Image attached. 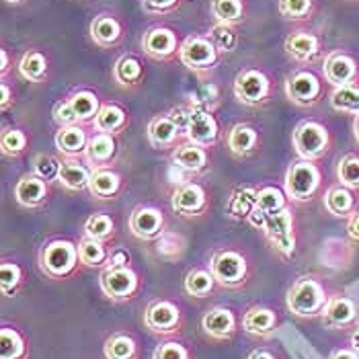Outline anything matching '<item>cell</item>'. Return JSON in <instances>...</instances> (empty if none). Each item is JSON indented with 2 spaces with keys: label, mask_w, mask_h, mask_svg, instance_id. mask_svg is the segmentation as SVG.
Listing matches in <instances>:
<instances>
[{
  "label": "cell",
  "mask_w": 359,
  "mask_h": 359,
  "mask_svg": "<svg viewBox=\"0 0 359 359\" xmlns=\"http://www.w3.org/2000/svg\"><path fill=\"white\" fill-rule=\"evenodd\" d=\"M121 189V179L115 170L107 166H99L90 172V183L88 191L95 195L97 199H113Z\"/></svg>",
  "instance_id": "26"
},
{
  "label": "cell",
  "mask_w": 359,
  "mask_h": 359,
  "mask_svg": "<svg viewBox=\"0 0 359 359\" xmlns=\"http://www.w3.org/2000/svg\"><path fill=\"white\" fill-rule=\"evenodd\" d=\"M353 134H355V140L359 142V115L355 117V121H353Z\"/></svg>",
  "instance_id": "60"
},
{
  "label": "cell",
  "mask_w": 359,
  "mask_h": 359,
  "mask_svg": "<svg viewBox=\"0 0 359 359\" xmlns=\"http://www.w3.org/2000/svg\"><path fill=\"white\" fill-rule=\"evenodd\" d=\"M144 325L156 334H172L183 325V312L170 300H154L144 312Z\"/></svg>",
  "instance_id": "11"
},
{
  "label": "cell",
  "mask_w": 359,
  "mask_h": 359,
  "mask_svg": "<svg viewBox=\"0 0 359 359\" xmlns=\"http://www.w3.org/2000/svg\"><path fill=\"white\" fill-rule=\"evenodd\" d=\"M216 277L212 271H208V269H191L187 277H185V283H183V287H185V292L191 296V298H208L212 292H214V287H216Z\"/></svg>",
  "instance_id": "38"
},
{
  "label": "cell",
  "mask_w": 359,
  "mask_h": 359,
  "mask_svg": "<svg viewBox=\"0 0 359 359\" xmlns=\"http://www.w3.org/2000/svg\"><path fill=\"white\" fill-rule=\"evenodd\" d=\"M179 134H181V126L170 115H156L148 123V140L152 148H158V150L175 148Z\"/></svg>",
  "instance_id": "19"
},
{
  "label": "cell",
  "mask_w": 359,
  "mask_h": 359,
  "mask_svg": "<svg viewBox=\"0 0 359 359\" xmlns=\"http://www.w3.org/2000/svg\"><path fill=\"white\" fill-rule=\"evenodd\" d=\"M109 255L111 250H107L105 243L95 241L84 236L83 241L79 243V257L84 267H107L109 265Z\"/></svg>",
  "instance_id": "36"
},
{
  "label": "cell",
  "mask_w": 359,
  "mask_h": 359,
  "mask_svg": "<svg viewBox=\"0 0 359 359\" xmlns=\"http://www.w3.org/2000/svg\"><path fill=\"white\" fill-rule=\"evenodd\" d=\"M271 90V83L263 70L245 68L234 79V97L249 107H257L267 101Z\"/></svg>",
  "instance_id": "9"
},
{
  "label": "cell",
  "mask_w": 359,
  "mask_h": 359,
  "mask_svg": "<svg viewBox=\"0 0 359 359\" xmlns=\"http://www.w3.org/2000/svg\"><path fill=\"white\" fill-rule=\"evenodd\" d=\"M179 60L185 68L201 72V70H210L216 66L218 62V48L214 46V41L210 37H201V35H191L187 37L181 48H179Z\"/></svg>",
  "instance_id": "8"
},
{
  "label": "cell",
  "mask_w": 359,
  "mask_h": 359,
  "mask_svg": "<svg viewBox=\"0 0 359 359\" xmlns=\"http://www.w3.org/2000/svg\"><path fill=\"white\" fill-rule=\"evenodd\" d=\"M29 345L17 329L4 327L0 331V359H27Z\"/></svg>",
  "instance_id": "34"
},
{
  "label": "cell",
  "mask_w": 359,
  "mask_h": 359,
  "mask_svg": "<svg viewBox=\"0 0 359 359\" xmlns=\"http://www.w3.org/2000/svg\"><path fill=\"white\" fill-rule=\"evenodd\" d=\"M320 50V41L314 33L296 31L285 37V52L298 62H310Z\"/></svg>",
  "instance_id": "23"
},
{
  "label": "cell",
  "mask_w": 359,
  "mask_h": 359,
  "mask_svg": "<svg viewBox=\"0 0 359 359\" xmlns=\"http://www.w3.org/2000/svg\"><path fill=\"white\" fill-rule=\"evenodd\" d=\"M50 197V185L48 181H43L41 177H37L35 172L31 175H23L17 185H15V199L19 205L23 208H41Z\"/></svg>",
  "instance_id": "16"
},
{
  "label": "cell",
  "mask_w": 359,
  "mask_h": 359,
  "mask_svg": "<svg viewBox=\"0 0 359 359\" xmlns=\"http://www.w3.org/2000/svg\"><path fill=\"white\" fill-rule=\"evenodd\" d=\"M101 290L103 294L113 302H128L134 300L140 292L138 273L128 265V267H113L107 265L101 273Z\"/></svg>",
  "instance_id": "7"
},
{
  "label": "cell",
  "mask_w": 359,
  "mask_h": 359,
  "mask_svg": "<svg viewBox=\"0 0 359 359\" xmlns=\"http://www.w3.org/2000/svg\"><path fill=\"white\" fill-rule=\"evenodd\" d=\"M90 37L99 48H111L121 37V23L111 15H99L90 23Z\"/></svg>",
  "instance_id": "29"
},
{
  "label": "cell",
  "mask_w": 359,
  "mask_h": 359,
  "mask_svg": "<svg viewBox=\"0 0 359 359\" xmlns=\"http://www.w3.org/2000/svg\"><path fill=\"white\" fill-rule=\"evenodd\" d=\"M170 158H172L175 165L179 166V168H183V170H187V172H201L208 166V152H205V148H201L197 144H191V142L177 146L172 150Z\"/></svg>",
  "instance_id": "28"
},
{
  "label": "cell",
  "mask_w": 359,
  "mask_h": 359,
  "mask_svg": "<svg viewBox=\"0 0 359 359\" xmlns=\"http://www.w3.org/2000/svg\"><path fill=\"white\" fill-rule=\"evenodd\" d=\"M115 232V224L107 214H93L88 220L84 222V236L95 238V241H109Z\"/></svg>",
  "instance_id": "42"
},
{
  "label": "cell",
  "mask_w": 359,
  "mask_h": 359,
  "mask_svg": "<svg viewBox=\"0 0 359 359\" xmlns=\"http://www.w3.org/2000/svg\"><path fill=\"white\" fill-rule=\"evenodd\" d=\"M243 329L252 337H269L277 329V314L271 308L252 306L243 316Z\"/></svg>",
  "instance_id": "21"
},
{
  "label": "cell",
  "mask_w": 359,
  "mask_h": 359,
  "mask_svg": "<svg viewBox=\"0 0 359 359\" xmlns=\"http://www.w3.org/2000/svg\"><path fill=\"white\" fill-rule=\"evenodd\" d=\"M255 199H257V191L255 189H241L232 195L228 210L232 218H249L255 210Z\"/></svg>",
  "instance_id": "44"
},
{
  "label": "cell",
  "mask_w": 359,
  "mask_h": 359,
  "mask_svg": "<svg viewBox=\"0 0 359 359\" xmlns=\"http://www.w3.org/2000/svg\"><path fill=\"white\" fill-rule=\"evenodd\" d=\"M210 271L214 273L222 287H241L249 279V261L243 252L232 249H222L212 257Z\"/></svg>",
  "instance_id": "6"
},
{
  "label": "cell",
  "mask_w": 359,
  "mask_h": 359,
  "mask_svg": "<svg viewBox=\"0 0 359 359\" xmlns=\"http://www.w3.org/2000/svg\"><path fill=\"white\" fill-rule=\"evenodd\" d=\"M177 4L179 0H142V6L146 13H168Z\"/></svg>",
  "instance_id": "52"
},
{
  "label": "cell",
  "mask_w": 359,
  "mask_h": 359,
  "mask_svg": "<svg viewBox=\"0 0 359 359\" xmlns=\"http://www.w3.org/2000/svg\"><path fill=\"white\" fill-rule=\"evenodd\" d=\"M331 107L341 113H349V115H359V86L355 84H347V86H339L334 88L331 95Z\"/></svg>",
  "instance_id": "40"
},
{
  "label": "cell",
  "mask_w": 359,
  "mask_h": 359,
  "mask_svg": "<svg viewBox=\"0 0 359 359\" xmlns=\"http://www.w3.org/2000/svg\"><path fill=\"white\" fill-rule=\"evenodd\" d=\"M212 15L218 23L236 25L245 19V4L243 0H212Z\"/></svg>",
  "instance_id": "41"
},
{
  "label": "cell",
  "mask_w": 359,
  "mask_h": 359,
  "mask_svg": "<svg viewBox=\"0 0 359 359\" xmlns=\"http://www.w3.org/2000/svg\"><path fill=\"white\" fill-rule=\"evenodd\" d=\"M19 72L29 83H43L48 76V60L41 52L31 50L21 57L19 62Z\"/></svg>",
  "instance_id": "39"
},
{
  "label": "cell",
  "mask_w": 359,
  "mask_h": 359,
  "mask_svg": "<svg viewBox=\"0 0 359 359\" xmlns=\"http://www.w3.org/2000/svg\"><path fill=\"white\" fill-rule=\"evenodd\" d=\"M86 144H88V138L81 126L60 128L55 134V148L68 158L81 156L83 152H86Z\"/></svg>",
  "instance_id": "27"
},
{
  "label": "cell",
  "mask_w": 359,
  "mask_h": 359,
  "mask_svg": "<svg viewBox=\"0 0 359 359\" xmlns=\"http://www.w3.org/2000/svg\"><path fill=\"white\" fill-rule=\"evenodd\" d=\"M0 148H2V154L4 156L17 158L27 148V136H25V132H21V130H6L2 134V140H0Z\"/></svg>",
  "instance_id": "48"
},
{
  "label": "cell",
  "mask_w": 359,
  "mask_h": 359,
  "mask_svg": "<svg viewBox=\"0 0 359 359\" xmlns=\"http://www.w3.org/2000/svg\"><path fill=\"white\" fill-rule=\"evenodd\" d=\"M201 329L214 341H228L236 332V316L230 308H212L203 314Z\"/></svg>",
  "instance_id": "17"
},
{
  "label": "cell",
  "mask_w": 359,
  "mask_h": 359,
  "mask_svg": "<svg viewBox=\"0 0 359 359\" xmlns=\"http://www.w3.org/2000/svg\"><path fill=\"white\" fill-rule=\"evenodd\" d=\"M177 35L172 29L152 27L142 37V50L154 60H168L175 52H179Z\"/></svg>",
  "instance_id": "18"
},
{
  "label": "cell",
  "mask_w": 359,
  "mask_h": 359,
  "mask_svg": "<svg viewBox=\"0 0 359 359\" xmlns=\"http://www.w3.org/2000/svg\"><path fill=\"white\" fill-rule=\"evenodd\" d=\"M329 359H359V353L355 349H337Z\"/></svg>",
  "instance_id": "54"
},
{
  "label": "cell",
  "mask_w": 359,
  "mask_h": 359,
  "mask_svg": "<svg viewBox=\"0 0 359 359\" xmlns=\"http://www.w3.org/2000/svg\"><path fill=\"white\" fill-rule=\"evenodd\" d=\"M152 359H191V353L179 341H165L154 349Z\"/></svg>",
  "instance_id": "50"
},
{
  "label": "cell",
  "mask_w": 359,
  "mask_h": 359,
  "mask_svg": "<svg viewBox=\"0 0 359 359\" xmlns=\"http://www.w3.org/2000/svg\"><path fill=\"white\" fill-rule=\"evenodd\" d=\"M320 187V168L312 161H298L285 172V195L296 203L310 201Z\"/></svg>",
  "instance_id": "5"
},
{
  "label": "cell",
  "mask_w": 359,
  "mask_h": 359,
  "mask_svg": "<svg viewBox=\"0 0 359 359\" xmlns=\"http://www.w3.org/2000/svg\"><path fill=\"white\" fill-rule=\"evenodd\" d=\"M323 93L320 79L310 70H298L285 81V95L298 107H312Z\"/></svg>",
  "instance_id": "12"
},
{
  "label": "cell",
  "mask_w": 359,
  "mask_h": 359,
  "mask_svg": "<svg viewBox=\"0 0 359 359\" xmlns=\"http://www.w3.org/2000/svg\"><path fill=\"white\" fill-rule=\"evenodd\" d=\"M210 39L214 41L218 52H224V54H232L238 43L236 31L232 29V25H224V23H218L210 29Z\"/></svg>",
  "instance_id": "46"
},
{
  "label": "cell",
  "mask_w": 359,
  "mask_h": 359,
  "mask_svg": "<svg viewBox=\"0 0 359 359\" xmlns=\"http://www.w3.org/2000/svg\"><path fill=\"white\" fill-rule=\"evenodd\" d=\"M351 349H355L359 353V329L351 334Z\"/></svg>",
  "instance_id": "59"
},
{
  "label": "cell",
  "mask_w": 359,
  "mask_h": 359,
  "mask_svg": "<svg viewBox=\"0 0 359 359\" xmlns=\"http://www.w3.org/2000/svg\"><path fill=\"white\" fill-rule=\"evenodd\" d=\"M86 158L97 166H107L109 163H113L115 154H117V142L111 134H105V132H97L93 138L88 140L86 144Z\"/></svg>",
  "instance_id": "25"
},
{
  "label": "cell",
  "mask_w": 359,
  "mask_h": 359,
  "mask_svg": "<svg viewBox=\"0 0 359 359\" xmlns=\"http://www.w3.org/2000/svg\"><path fill=\"white\" fill-rule=\"evenodd\" d=\"M226 144H228V150L236 156H249L257 150L259 146V134L252 126H247V123H236L230 128L228 132V138H226Z\"/></svg>",
  "instance_id": "24"
},
{
  "label": "cell",
  "mask_w": 359,
  "mask_h": 359,
  "mask_svg": "<svg viewBox=\"0 0 359 359\" xmlns=\"http://www.w3.org/2000/svg\"><path fill=\"white\" fill-rule=\"evenodd\" d=\"M130 230L140 241H156L165 234V216L156 208L140 205L132 212Z\"/></svg>",
  "instance_id": "14"
},
{
  "label": "cell",
  "mask_w": 359,
  "mask_h": 359,
  "mask_svg": "<svg viewBox=\"0 0 359 359\" xmlns=\"http://www.w3.org/2000/svg\"><path fill=\"white\" fill-rule=\"evenodd\" d=\"M218 121L212 115V111L201 105H195L187 109V123H185V136L191 144L201 148H210L218 142Z\"/></svg>",
  "instance_id": "10"
},
{
  "label": "cell",
  "mask_w": 359,
  "mask_h": 359,
  "mask_svg": "<svg viewBox=\"0 0 359 359\" xmlns=\"http://www.w3.org/2000/svg\"><path fill=\"white\" fill-rule=\"evenodd\" d=\"M325 208L337 218H351L355 214V197L349 187L337 185L325 194Z\"/></svg>",
  "instance_id": "30"
},
{
  "label": "cell",
  "mask_w": 359,
  "mask_h": 359,
  "mask_svg": "<svg viewBox=\"0 0 359 359\" xmlns=\"http://www.w3.org/2000/svg\"><path fill=\"white\" fill-rule=\"evenodd\" d=\"M21 281H23V271L17 263H11V261H2L0 265V292L2 296L11 298L17 294V290L21 287Z\"/></svg>",
  "instance_id": "43"
},
{
  "label": "cell",
  "mask_w": 359,
  "mask_h": 359,
  "mask_svg": "<svg viewBox=\"0 0 359 359\" xmlns=\"http://www.w3.org/2000/svg\"><path fill=\"white\" fill-rule=\"evenodd\" d=\"M323 72H325L327 83H331L334 88L353 84L359 76L358 62L351 55L343 54V52H332V54L327 55Z\"/></svg>",
  "instance_id": "15"
},
{
  "label": "cell",
  "mask_w": 359,
  "mask_h": 359,
  "mask_svg": "<svg viewBox=\"0 0 359 359\" xmlns=\"http://www.w3.org/2000/svg\"><path fill=\"white\" fill-rule=\"evenodd\" d=\"M0 90H2V101H0V107H2V111L8 109V105H11V88H8V84L2 83L0 84Z\"/></svg>",
  "instance_id": "56"
},
{
  "label": "cell",
  "mask_w": 359,
  "mask_h": 359,
  "mask_svg": "<svg viewBox=\"0 0 359 359\" xmlns=\"http://www.w3.org/2000/svg\"><path fill=\"white\" fill-rule=\"evenodd\" d=\"M93 123H95L97 132H105V134L115 136V134H119V132L126 130V126H128V113L121 109L119 105H113V103L101 105V111H99V115H97V119Z\"/></svg>",
  "instance_id": "33"
},
{
  "label": "cell",
  "mask_w": 359,
  "mask_h": 359,
  "mask_svg": "<svg viewBox=\"0 0 359 359\" xmlns=\"http://www.w3.org/2000/svg\"><path fill=\"white\" fill-rule=\"evenodd\" d=\"M259 230H263L265 238L269 245L281 255V257H292L296 250V232H294V214L283 208L276 214L265 216L257 224Z\"/></svg>",
  "instance_id": "3"
},
{
  "label": "cell",
  "mask_w": 359,
  "mask_h": 359,
  "mask_svg": "<svg viewBox=\"0 0 359 359\" xmlns=\"http://www.w3.org/2000/svg\"><path fill=\"white\" fill-rule=\"evenodd\" d=\"M247 359H276V355L267 349H255Z\"/></svg>",
  "instance_id": "57"
},
{
  "label": "cell",
  "mask_w": 359,
  "mask_h": 359,
  "mask_svg": "<svg viewBox=\"0 0 359 359\" xmlns=\"http://www.w3.org/2000/svg\"><path fill=\"white\" fill-rule=\"evenodd\" d=\"M337 177L341 185L349 189H359V156H353V154L343 156L337 166Z\"/></svg>",
  "instance_id": "45"
},
{
  "label": "cell",
  "mask_w": 359,
  "mask_h": 359,
  "mask_svg": "<svg viewBox=\"0 0 359 359\" xmlns=\"http://www.w3.org/2000/svg\"><path fill=\"white\" fill-rule=\"evenodd\" d=\"M329 296L323 283L314 277H300L287 292V310L298 318H316L323 316Z\"/></svg>",
  "instance_id": "1"
},
{
  "label": "cell",
  "mask_w": 359,
  "mask_h": 359,
  "mask_svg": "<svg viewBox=\"0 0 359 359\" xmlns=\"http://www.w3.org/2000/svg\"><path fill=\"white\" fill-rule=\"evenodd\" d=\"M279 15L287 21H302L312 13V0H279Z\"/></svg>",
  "instance_id": "47"
},
{
  "label": "cell",
  "mask_w": 359,
  "mask_h": 359,
  "mask_svg": "<svg viewBox=\"0 0 359 359\" xmlns=\"http://www.w3.org/2000/svg\"><path fill=\"white\" fill-rule=\"evenodd\" d=\"M57 181L62 187H66L68 191H83L88 189V183H90V170L81 163L68 158L64 161L60 166V175H57Z\"/></svg>",
  "instance_id": "31"
},
{
  "label": "cell",
  "mask_w": 359,
  "mask_h": 359,
  "mask_svg": "<svg viewBox=\"0 0 359 359\" xmlns=\"http://www.w3.org/2000/svg\"><path fill=\"white\" fill-rule=\"evenodd\" d=\"M142 76H144V68H142V62L136 55H121L115 62L113 79L121 86H134L142 81Z\"/></svg>",
  "instance_id": "37"
},
{
  "label": "cell",
  "mask_w": 359,
  "mask_h": 359,
  "mask_svg": "<svg viewBox=\"0 0 359 359\" xmlns=\"http://www.w3.org/2000/svg\"><path fill=\"white\" fill-rule=\"evenodd\" d=\"M79 263H81L79 247L66 238L50 241L39 250V269L52 279H64L72 276Z\"/></svg>",
  "instance_id": "2"
},
{
  "label": "cell",
  "mask_w": 359,
  "mask_h": 359,
  "mask_svg": "<svg viewBox=\"0 0 359 359\" xmlns=\"http://www.w3.org/2000/svg\"><path fill=\"white\" fill-rule=\"evenodd\" d=\"M347 232L353 241H359V214H353L349 218V224H347Z\"/></svg>",
  "instance_id": "55"
},
{
  "label": "cell",
  "mask_w": 359,
  "mask_h": 359,
  "mask_svg": "<svg viewBox=\"0 0 359 359\" xmlns=\"http://www.w3.org/2000/svg\"><path fill=\"white\" fill-rule=\"evenodd\" d=\"M130 261H132V257H130V252L123 247H115V249L111 250L109 265H113V267H128Z\"/></svg>",
  "instance_id": "53"
},
{
  "label": "cell",
  "mask_w": 359,
  "mask_h": 359,
  "mask_svg": "<svg viewBox=\"0 0 359 359\" xmlns=\"http://www.w3.org/2000/svg\"><path fill=\"white\" fill-rule=\"evenodd\" d=\"M103 353L107 359H138V341L128 332H115L105 341Z\"/></svg>",
  "instance_id": "32"
},
{
  "label": "cell",
  "mask_w": 359,
  "mask_h": 359,
  "mask_svg": "<svg viewBox=\"0 0 359 359\" xmlns=\"http://www.w3.org/2000/svg\"><path fill=\"white\" fill-rule=\"evenodd\" d=\"M294 148H296V154L302 158V161H318L327 154L329 146H331V136H329V130L318 123V121H312V119H306L302 123L296 126L294 130Z\"/></svg>",
  "instance_id": "4"
},
{
  "label": "cell",
  "mask_w": 359,
  "mask_h": 359,
  "mask_svg": "<svg viewBox=\"0 0 359 359\" xmlns=\"http://www.w3.org/2000/svg\"><path fill=\"white\" fill-rule=\"evenodd\" d=\"M0 60H2L0 72H2V74H6V70H8V54H6V50H2V52H0Z\"/></svg>",
  "instance_id": "58"
},
{
  "label": "cell",
  "mask_w": 359,
  "mask_h": 359,
  "mask_svg": "<svg viewBox=\"0 0 359 359\" xmlns=\"http://www.w3.org/2000/svg\"><path fill=\"white\" fill-rule=\"evenodd\" d=\"M72 109L76 113L79 121L81 123H88V121H95L99 111H101V105H99V99L95 93L90 90H74L70 97H68Z\"/></svg>",
  "instance_id": "35"
},
{
  "label": "cell",
  "mask_w": 359,
  "mask_h": 359,
  "mask_svg": "<svg viewBox=\"0 0 359 359\" xmlns=\"http://www.w3.org/2000/svg\"><path fill=\"white\" fill-rule=\"evenodd\" d=\"M170 205L179 216H185V218L201 216L208 210V194L197 183H185L172 191Z\"/></svg>",
  "instance_id": "13"
},
{
  "label": "cell",
  "mask_w": 359,
  "mask_h": 359,
  "mask_svg": "<svg viewBox=\"0 0 359 359\" xmlns=\"http://www.w3.org/2000/svg\"><path fill=\"white\" fill-rule=\"evenodd\" d=\"M358 318L355 304L345 296H332L325 306L323 320L331 329H349Z\"/></svg>",
  "instance_id": "20"
},
{
  "label": "cell",
  "mask_w": 359,
  "mask_h": 359,
  "mask_svg": "<svg viewBox=\"0 0 359 359\" xmlns=\"http://www.w3.org/2000/svg\"><path fill=\"white\" fill-rule=\"evenodd\" d=\"M54 121L60 128H68V126H79V117L72 109L70 101H57L54 105Z\"/></svg>",
  "instance_id": "51"
},
{
  "label": "cell",
  "mask_w": 359,
  "mask_h": 359,
  "mask_svg": "<svg viewBox=\"0 0 359 359\" xmlns=\"http://www.w3.org/2000/svg\"><path fill=\"white\" fill-rule=\"evenodd\" d=\"M60 166H62V163H57L54 156H50V154H37V156L33 158V172H35L37 177H41L43 181L57 179Z\"/></svg>",
  "instance_id": "49"
},
{
  "label": "cell",
  "mask_w": 359,
  "mask_h": 359,
  "mask_svg": "<svg viewBox=\"0 0 359 359\" xmlns=\"http://www.w3.org/2000/svg\"><path fill=\"white\" fill-rule=\"evenodd\" d=\"M6 2H23V0H6Z\"/></svg>",
  "instance_id": "61"
},
{
  "label": "cell",
  "mask_w": 359,
  "mask_h": 359,
  "mask_svg": "<svg viewBox=\"0 0 359 359\" xmlns=\"http://www.w3.org/2000/svg\"><path fill=\"white\" fill-rule=\"evenodd\" d=\"M285 199H287V195L283 194L281 189H277V187H263V189H259L257 191V199H255V210L249 216L250 224L257 226L265 216L283 210L285 208Z\"/></svg>",
  "instance_id": "22"
}]
</instances>
